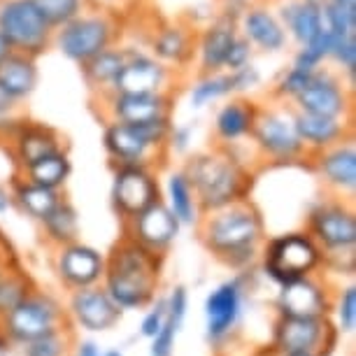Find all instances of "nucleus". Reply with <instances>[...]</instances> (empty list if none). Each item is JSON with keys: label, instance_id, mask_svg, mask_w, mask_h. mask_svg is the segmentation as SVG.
I'll use <instances>...</instances> for the list:
<instances>
[{"label": "nucleus", "instance_id": "f704fd0d", "mask_svg": "<svg viewBox=\"0 0 356 356\" xmlns=\"http://www.w3.org/2000/svg\"><path fill=\"white\" fill-rule=\"evenodd\" d=\"M40 224H42L44 240L56 247V250L70 243H77V238H79V214L75 210V205L68 203L65 198L56 205V210L44 221H40Z\"/></svg>", "mask_w": 356, "mask_h": 356}, {"label": "nucleus", "instance_id": "c85d7f7f", "mask_svg": "<svg viewBox=\"0 0 356 356\" xmlns=\"http://www.w3.org/2000/svg\"><path fill=\"white\" fill-rule=\"evenodd\" d=\"M38 86V63L35 58L12 51L5 61H0V93L12 103H22Z\"/></svg>", "mask_w": 356, "mask_h": 356}, {"label": "nucleus", "instance_id": "5fc2aeb1", "mask_svg": "<svg viewBox=\"0 0 356 356\" xmlns=\"http://www.w3.org/2000/svg\"><path fill=\"white\" fill-rule=\"evenodd\" d=\"M103 356H124V352H119V349H107V352H103Z\"/></svg>", "mask_w": 356, "mask_h": 356}, {"label": "nucleus", "instance_id": "4c0bfd02", "mask_svg": "<svg viewBox=\"0 0 356 356\" xmlns=\"http://www.w3.org/2000/svg\"><path fill=\"white\" fill-rule=\"evenodd\" d=\"M31 3L54 31L72 22L86 10V0H31Z\"/></svg>", "mask_w": 356, "mask_h": 356}, {"label": "nucleus", "instance_id": "393cba45", "mask_svg": "<svg viewBox=\"0 0 356 356\" xmlns=\"http://www.w3.org/2000/svg\"><path fill=\"white\" fill-rule=\"evenodd\" d=\"M196 29L189 24H165L154 33L149 54L165 68H186L196 58Z\"/></svg>", "mask_w": 356, "mask_h": 356}, {"label": "nucleus", "instance_id": "79ce46f5", "mask_svg": "<svg viewBox=\"0 0 356 356\" xmlns=\"http://www.w3.org/2000/svg\"><path fill=\"white\" fill-rule=\"evenodd\" d=\"M165 319V298H154V303L149 310L145 312L143 321H140V335L147 340H154L156 333L161 331Z\"/></svg>", "mask_w": 356, "mask_h": 356}, {"label": "nucleus", "instance_id": "9d476101", "mask_svg": "<svg viewBox=\"0 0 356 356\" xmlns=\"http://www.w3.org/2000/svg\"><path fill=\"white\" fill-rule=\"evenodd\" d=\"M0 35L12 51L38 58L49 49L54 29L31 0H0Z\"/></svg>", "mask_w": 356, "mask_h": 356}, {"label": "nucleus", "instance_id": "9b49d317", "mask_svg": "<svg viewBox=\"0 0 356 356\" xmlns=\"http://www.w3.org/2000/svg\"><path fill=\"white\" fill-rule=\"evenodd\" d=\"M352 93L354 89L345 82V77L340 72L331 68H319L312 75L310 84L303 89V93L293 100V110L312 114V117L352 122Z\"/></svg>", "mask_w": 356, "mask_h": 356}, {"label": "nucleus", "instance_id": "e433bc0d", "mask_svg": "<svg viewBox=\"0 0 356 356\" xmlns=\"http://www.w3.org/2000/svg\"><path fill=\"white\" fill-rule=\"evenodd\" d=\"M33 291L29 275L22 270H5L0 264V319L8 314L12 307H17L22 300Z\"/></svg>", "mask_w": 356, "mask_h": 356}, {"label": "nucleus", "instance_id": "1a4fd4ad", "mask_svg": "<svg viewBox=\"0 0 356 356\" xmlns=\"http://www.w3.org/2000/svg\"><path fill=\"white\" fill-rule=\"evenodd\" d=\"M307 235L324 254H340L356 250V214L345 198H324L307 212Z\"/></svg>", "mask_w": 356, "mask_h": 356}, {"label": "nucleus", "instance_id": "6e6d98bb", "mask_svg": "<svg viewBox=\"0 0 356 356\" xmlns=\"http://www.w3.org/2000/svg\"><path fill=\"white\" fill-rule=\"evenodd\" d=\"M282 356H317V354H282Z\"/></svg>", "mask_w": 356, "mask_h": 356}, {"label": "nucleus", "instance_id": "6e6552de", "mask_svg": "<svg viewBox=\"0 0 356 356\" xmlns=\"http://www.w3.org/2000/svg\"><path fill=\"white\" fill-rule=\"evenodd\" d=\"M117 22L107 12L84 10L72 22L54 31L51 44L63 54L68 61L82 65L98 56L100 51L114 47L117 40Z\"/></svg>", "mask_w": 356, "mask_h": 356}, {"label": "nucleus", "instance_id": "72a5a7b5", "mask_svg": "<svg viewBox=\"0 0 356 356\" xmlns=\"http://www.w3.org/2000/svg\"><path fill=\"white\" fill-rule=\"evenodd\" d=\"M72 172V163H70V156L63 152H56L51 156H47L38 163H33L24 170H19V177L26 179L31 184H38V186H44V189H54V191H61V186L68 182Z\"/></svg>", "mask_w": 356, "mask_h": 356}, {"label": "nucleus", "instance_id": "864d4df0", "mask_svg": "<svg viewBox=\"0 0 356 356\" xmlns=\"http://www.w3.org/2000/svg\"><path fill=\"white\" fill-rule=\"evenodd\" d=\"M254 356H277V354H275L270 347H264V349H259V352L254 354Z\"/></svg>", "mask_w": 356, "mask_h": 356}, {"label": "nucleus", "instance_id": "ddd939ff", "mask_svg": "<svg viewBox=\"0 0 356 356\" xmlns=\"http://www.w3.org/2000/svg\"><path fill=\"white\" fill-rule=\"evenodd\" d=\"M245 310V277H231L214 286L205 298V338L214 349H221L238 331Z\"/></svg>", "mask_w": 356, "mask_h": 356}, {"label": "nucleus", "instance_id": "39448f33", "mask_svg": "<svg viewBox=\"0 0 356 356\" xmlns=\"http://www.w3.org/2000/svg\"><path fill=\"white\" fill-rule=\"evenodd\" d=\"M261 257L266 277L280 289L296 280L312 277L321 268V250L305 231H291L266 240Z\"/></svg>", "mask_w": 356, "mask_h": 356}, {"label": "nucleus", "instance_id": "603ef678", "mask_svg": "<svg viewBox=\"0 0 356 356\" xmlns=\"http://www.w3.org/2000/svg\"><path fill=\"white\" fill-rule=\"evenodd\" d=\"M331 3L342 5V8H352V10H356V0H331Z\"/></svg>", "mask_w": 356, "mask_h": 356}, {"label": "nucleus", "instance_id": "aec40b11", "mask_svg": "<svg viewBox=\"0 0 356 356\" xmlns=\"http://www.w3.org/2000/svg\"><path fill=\"white\" fill-rule=\"evenodd\" d=\"M331 305L333 298L328 293L326 284H321L314 275L282 286L277 300H275L277 317H300V319L328 317Z\"/></svg>", "mask_w": 356, "mask_h": 356}, {"label": "nucleus", "instance_id": "c03bdc74", "mask_svg": "<svg viewBox=\"0 0 356 356\" xmlns=\"http://www.w3.org/2000/svg\"><path fill=\"white\" fill-rule=\"evenodd\" d=\"M231 75V86H233V96H245V93L254 91L261 84V72L257 65H245V68L228 72Z\"/></svg>", "mask_w": 356, "mask_h": 356}, {"label": "nucleus", "instance_id": "7c9ffc66", "mask_svg": "<svg viewBox=\"0 0 356 356\" xmlns=\"http://www.w3.org/2000/svg\"><path fill=\"white\" fill-rule=\"evenodd\" d=\"M186 310H189V293L184 286H175L170 296L165 298V319L156 338L152 340L149 356H172L175 354V342L182 331Z\"/></svg>", "mask_w": 356, "mask_h": 356}, {"label": "nucleus", "instance_id": "f03ea898", "mask_svg": "<svg viewBox=\"0 0 356 356\" xmlns=\"http://www.w3.org/2000/svg\"><path fill=\"white\" fill-rule=\"evenodd\" d=\"M163 257L147 252L133 240L124 238L112 247L105 259L103 289L119 310H143L156 298Z\"/></svg>", "mask_w": 356, "mask_h": 356}, {"label": "nucleus", "instance_id": "58836bf2", "mask_svg": "<svg viewBox=\"0 0 356 356\" xmlns=\"http://www.w3.org/2000/svg\"><path fill=\"white\" fill-rule=\"evenodd\" d=\"M72 333L70 328H58V331H51L42 335V338L29 342V345L22 347V356H68L70 347H72Z\"/></svg>", "mask_w": 356, "mask_h": 356}, {"label": "nucleus", "instance_id": "5701e85b", "mask_svg": "<svg viewBox=\"0 0 356 356\" xmlns=\"http://www.w3.org/2000/svg\"><path fill=\"white\" fill-rule=\"evenodd\" d=\"M240 35L238 22L217 15L203 31L196 35V61L200 75H212V72H224V63L228 49Z\"/></svg>", "mask_w": 356, "mask_h": 356}, {"label": "nucleus", "instance_id": "b1692460", "mask_svg": "<svg viewBox=\"0 0 356 356\" xmlns=\"http://www.w3.org/2000/svg\"><path fill=\"white\" fill-rule=\"evenodd\" d=\"M259 105L247 96H231L224 100V105L214 112L212 119V133L217 140V147H228L238 145L240 140L250 138V133L257 122Z\"/></svg>", "mask_w": 356, "mask_h": 356}, {"label": "nucleus", "instance_id": "a18cd8bd", "mask_svg": "<svg viewBox=\"0 0 356 356\" xmlns=\"http://www.w3.org/2000/svg\"><path fill=\"white\" fill-rule=\"evenodd\" d=\"M193 129L191 124H172V131L168 136V145H165V152H175V154H186L191 149V143H193Z\"/></svg>", "mask_w": 356, "mask_h": 356}, {"label": "nucleus", "instance_id": "de8ad7c7", "mask_svg": "<svg viewBox=\"0 0 356 356\" xmlns=\"http://www.w3.org/2000/svg\"><path fill=\"white\" fill-rule=\"evenodd\" d=\"M75 356H103V352L98 349L96 342H91V340H82L77 345V352Z\"/></svg>", "mask_w": 356, "mask_h": 356}, {"label": "nucleus", "instance_id": "2eb2a0df", "mask_svg": "<svg viewBox=\"0 0 356 356\" xmlns=\"http://www.w3.org/2000/svg\"><path fill=\"white\" fill-rule=\"evenodd\" d=\"M126 224V238L138 243L140 247H145L152 254H163L170 250L172 243L179 235V221L172 217V212L168 210V205L163 203V198L156 200L154 205H149L147 210L136 214L133 219L124 221Z\"/></svg>", "mask_w": 356, "mask_h": 356}, {"label": "nucleus", "instance_id": "0eeeda50", "mask_svg": "<svg viewBox=\"0 0 356 356\" xmlns=\"http://www.w3.org/2000/svg\"><path fill=\"white\" fill-rule=\"evenodd\" d=\"M68 326V314L51 293L33 291L0 319V331L12 347H24L42 335Z\"/></svg>", "mask_w": 356, "mask_h": 356}, {"label": "nucleus", "instance_id": "49530a36", "mask_svg": "<svg viewBox=\"0 0 356 356\" xmlns=\"http://www.w3.org/2000/svg\"><path fill=\"white\" fill-rule=\"evenodd\" d=\"M250 0H221V8H219V15L226 17V19H233V22H240L243 12L250 8Z\"/></svg>", "mask_w": 356, "mask_h": 356}, {"label": "nucleus", "instance_id": "473e14b6", "mask_svg": "<svg viewBox=\"0 0 356 356\" xmlns=\"http://www.w3.org/2000/svg\"><path fill=\"white\" fill-rule=\"evenodd\" d=\"M12 186H15V189H12V200H15V205L35 221H44L54 210H56V205L63 200L61 191L31 184L22 177H15V184Z\"/></svg>", "mask_w": 356, "mask_h": 356}, {"label": "nucleus", "instance_id": "20e7f679", "mask_svg": "<svg viewBox=\"0 0 356 356\" xmlns=\"http://www.w3.org/2000/svg\"><path fill=\"white\" fill-rule=\"evenodd\" d=\"M172 131V117H161L145 124L107 122L103 131V147L114 168L140 165L152 168L156 159H165L168 136Z\"/></svg>", "mask_w": 356, "mask_h": 356}, {"label": "nucleus", "instance_id": "4d7b16f0", "mask_svg": "<svg viewBox=\"0 0 356 356\" xmlns=\"http://www.w3.org/2000/svg\"><path fill=\"white\" fill-rule=\"evenodd\" d=\"M0 247H3V240H0Z\"/></svg>", "mask_w": 356, "mask_h": 356}, {"label": "nucleus", "instance_id": "6ab92c4d", "mask_svg": "<svg viewBox=\"0 0 356 356\" xmlns=\"http://www.w3.org/2000/svg\"><path fill=\"white\" fill-rule=\"evenodd\" d=\"M54 266H56L58 280L70 291L96 286L103 282L105 275V257L98 250H93L91 245H84L79 240L65 247H58Z\"/></svg>", "mask_w": 356, "mask_h": 356}, {"label": "nucleus", "instance_id": "a211bd4d", "mask_svg": "<svg viewBox=\"0 0 356 356\" xmlns=\"http://www.w3.org/2000/svg\"><path fill=\"white\" fill-rule=\"evenodd\" d=\"M172 70L156 61L152 54L129 49V58L112 86V93H170Z\"/></svg>", "mask_w": 356, "mask_h": 356}, {"label": "nucleus", "instance_id": "dca6fc26", "mask_svg": "<svg viewBox=\"0 0 356 356\" xmlns=\"http://www.w3.org/2000/svg\"><path fill=\"white\" fill-rule=\"evenodd\" d=\"M68 319H72L79 328L89 333L110 331L122 321V310L114 305V300L107 296L103 284L75 289L70 291L68 307H65Z\"/></svg>", "mask_w": 356, "mask_h": 356}, {"label": "nucleus", "instance_id": "2f4dec72", "mask_svg": "<svg viewBox=\"0 0 356 356\" xmlns=\"http://www.w3.org/2000/svg\"><path fill=\"white\" fill-rule=\"evenodd\" d=\"M168 210L172 212V217L179 221V226H193L200 221V210L193 196V189L186 179L184 170H172L165 177V200Z\"/></svg>", "mask_w": 356, "mask_h": 356}, {"label": "nucleus", "instance_id": "bb28decb", "mask_svg": "<svg viewBox=\"0 0 356 356\" xmlns=\"http://www.w3.org/2000/svg\"><path fill=\"white\" fill-rule=\"evenodd\" d=\"M12 149H15L19 170H24V168L38 163V161L51 156V154L63 152V140L51 126L24 122L19 133L12 138Z\"/></svg>", "mask_w": 356, "mask_h": 356}, {"label": "nucleus", "instance_id": "09e8293b", "mask_svg": "<svg viewBox=\"0 0 356 356\" xmlns=\"http://www.w3.org/2000/svg\"><path fill=\"white\" fill-rule=\"evenodd\" d=\"M12 205H15V200H12V191H8L5 186H0V214L8 212Z\"/></svg>", "mask_w": 356, "mask_h": 356}, {"label": "nucleus", "instance_id": "4be33fe9", "mask_svg": "<svg viewBox=\"0 0 356 356\" xmlns=\"http://www.w3.org/2000/svg\"><path fill=\"white\" fill-rule=\"evenodd\" d=\"M238 31L247 42L252 44V49L266 51V54H280L286 49L289 35L284 26L275 15V10L266 3H254L250 5L243 17L238 22Z\"/></svg>", "mask_w": 356, "mask_h": 356}, {"label": "nucleus", "instance_id": "13d9d810", "mask_svg": "<svg viewBox=\"0 0 356 356\" xmlns=\"http://www.w3.org/2000/svg\"><path fill=\"white\" fill-rule=\"evenodd\" d=\"M217 356H226V354H217Z\"/></svg>", "mask_w": 356, "mask_h": 356}, {"label": "nucleus", "instance_id": "c756f323", "mask_svg": "<svg viewBox=\"0 0 356 356\" xmlns=\"http://www.w3.org/2000/svg\"><path fill=\"white\" fill-rule=\"evenodd\" d=\"M126 58H129V49H124V47H110V49L100 51L98 56H93L91 61L79 65L82 79L98 98L107 96V93H112V86L117 82V77L122 75Z\"/></svg>", "mask_w": 356, "mask_h": 356}, {"label": "nucleus", "instance_id": "ea45409f", "mask_svg": "<svg viewBox=\"0 0 356 356\" xmlns=\"http://www.w3.org/2000/svg\"><path fill=\"white\" fill-rule=\"evenodd\" d=\"M314 72L310 70H303V68H296V65H289V68L282 72L280 79L275 82L273 86V96L280 100V103H289V100H293L303 93V89L307 84H310Z\"/></svg>", "mask_w": 356, "mask_h": 356}, {"label": "nucleus", "instance_id": "37998d69", "mask_svg": "<svg viewBox=\"0 0 356 356\" xmlns=\"http://www.w3.org/2000/svg\"><path fill=\"white\" fill-rule=\"evenodd\" d=\"M252 56H254L252 44L247 42L243 35H238V38H235V42L231 44V49H228V56H226V63H224V72H235V70L245 68V65H250Z\"/></svg>", "mask_w": 356, "mask_h": 356}, {"label": "nucleus", "instance_id": "f3484780", "mask_svg": "<svg viewBox=\"0 0 356 356\" xmlns=\"http://www.w3.org/2000/svg\"><path fill=\"white\" fill-rule=\"evenodd\" d=\"M98 100L103 103L107 122L145 124L161 117H172V93H107Z\"/></svg>", "mask_w": 356, "mask_h": 356}, {"label": "nucleus", "instance_id": "412c9836", "mask_svg": "<svg viewBox=\"0 0 356 356\" xmlns=\"http://www.w3.org/2000/svg\"><path fill=\"white\" fill-rule=\"evenodd\" d=\"M312 165L317 170L321 184L333 193L335 198L354 196L356 189V147L354 138L345 143L328 147V149L314 154Z\"/></svg>", "mask_w": 356, "mask_h": 356}, {"label": "nucleus", "instance_id": "f257e3e1", "mask_svg": "<svg viewBox=\"0 0 356 356\" xmlns=\"http://www.w3.org/2000/svg\"><path fill=\"white\" fill-rule=\"evenodd\" d=\"M198 228L207 250L224 266L240 273L259 259V250L266 240L264 217L250 200L203 214Z\"/></svg>", "mask_w": 356, "mask_h": 356}, {"label": "nucleus", "instance_id": "8fccbe9b", "mask_svg": "<svg viewBox=\"0 0 356 356\" xmlns=\"http://www.w3.org/2000/svg\"><path fill=\"white\" fill-rule=\"evenodd\" d=\"M15 105L17 103H12V100H8L3 96V93H0V122H3V119H8V117H12V110H15Z\"/></svg>", "mask_w": 356, "mask_h": 356}, {"label": "nucleus", "instance_id": "c9c22d12", "mask_svg": "<svg viewBox=\"0 0 356 356\" xmlns=\"http://www.w3.org/2000/svg\"><path fill=\"white\" fill-rule=\"evenodd\" d=\"M233 96L231 75L228 72H212V75H200L196 82L191 84L189 103L193 110H205L207 105L219 103Z\"/></svg>", "mask_w": 356, "mask_h": 356}, {"label": "nucleus", "instance_id": "cd10ccee", "mask_svg": "<svg viewBox=\"0 0 356 356\" xmlns=\"http://www.w3.org/2000/svg\"><path fill=\"white\" fill-rule=\"evenodd\" d=\"M275 15L284 26L289 40H293L298 47L312 42L321 33V8L307 3V0H277Z\"/></svg>", "mask_w": 356, "mask_h": 356}, {"label": "nucleus", "instance_id": "a878e982", "mask_svg": "<svg viewBox=\"0 0 356 356\" xmlns=\"http://www.w3.org/2000/svg\"><path fill=\"white\" fill-rule=\"evenodd\" d=\"M293 126H296V133H298L300 143L305 147L307 156H314V154L352 138V122L312 117V114H303L296 110H293Z\"/></svg>", "mask_w": 356, "mask_h": 356}, {"label": "nucleus", "instance_id": "3c124183", "mask_svg": "<svg viewBox=\"0 0 356 356\" xmlns=\"http://www.w3.org/2000/svg\"><path fill=\"white\" fill-rule=\"evenodd\" d=\"M12 54V49H10V44L5 42V38L0 35V61H5V58H8Z\"/></svg>", "mask_w": 356, "mask_h": 356}, {"label": "nucleus", "instance_id": "7ed1b4c3", "mask_svg": "<svg viewBox=\"0 0 356 356\" xmlns=\"http://www.w3.org/2000/svg\"><path fill=\"white\" fill-rule=\"evenodd\" d=\"M196 196L200 214L247 200L252 189V172L228 147L193 154L182 168Z\"/></svg>", "mask_w": 356, "mask_h": 356}, {"label": "nucleus", "instance_id": "a19ab883", "mask_svg": "<svg viewBox=\"0 0 356 356\" xmlns=\"http://www.w3.org/2000/svg\"><path fill=\"white\" fill-rule=\"evenodd\" d=\"M331 310L335 312V331L338 333H354L356 328V286H342L335 296Z\"/></svg>", "mask_w": 356, "mask_h": 356}, {"label": "nucleus", "instance_id": "423d86ee", "mask_svg": "<svg viewBox=\"0 0 356 356\" xmlns=\"http://www.w3.org/2000/svg\"><path fill=\"white\" fill-rule=\"evenodd\" d=\"M250 138L259 156L270 163L289 165L310 159L296 133L293 107H286V103H282L280 107H259Z\"/></svg>", "mask_w": 356, "mask_h": 356}, {"label": "nucleus", "instance_id": "4468645a", "mask_svg": "<svg viewBox=\"0 0 356 356\" xmlns=\"http://www.w3.org/2000/svg\"><path fill=\"white\" fill-rule=\"evenodd\" d=\"M161 200V186L152 168L124 165L114 168L112 179V205L124 221L147 210Z\"/></svg>", "mask_w": 356, "mask_h": 356}, {"label": "nucleus", "instance_id": "f8f14e48", "mask_svg": "<svg viewBox=\"0 0 356 356\" xmlns=\"http://www.w3.org/2000/svg\"><path fill=\"white\" fill-rule=\"evenodd\" d=\"M338 338V331L328 317L300 319V317H277L273 326L270 349L282 354H317L328 356Z\"/></svg>", "mask_w": 356, "mask_h": 356}]
</instances>
